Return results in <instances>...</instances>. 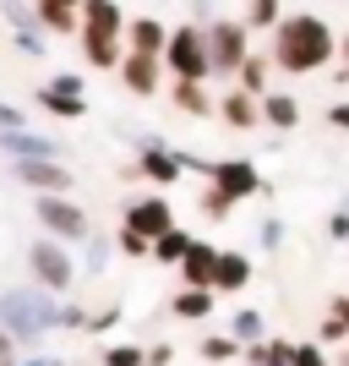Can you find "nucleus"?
I'll return each instance as SVG.
<instances>
[{"label":"nucleus","mask_w":349,"mask_h":366,"mask_svg":"<svg viewBox=\"0 0 349 366\" xmlns=\"http://www.w3.org/2000/svg\"><path fill=\"white\" fill-rule=\"evenodd\" d=\"M268 55H273V66L284 76H311L338 55V33H333V22H322L317 11H295L273 28V49H268Z\"/></svg>","instance_id":"nucleus-1"},{"label":"nucleus","mask_w":349,"mask_h":366,"mask_svg":"<svg viewBox=\"0 0 349 366\" xmlns=\"http://www.w3.org/2000/svg\"><path fill=\"white\" fill-rule=\"evenodd\" d=\"M66 322V301L61 295H49L44 285H22V290H6L0 295V328L11 339H44V334H55Z\"/></svg>","instance_id":"nucleus-2"},{"label":"nucleus","mask_w":349,"mask_h":366,"mask_svg":"<svg viewBox=\"0 0 349 366\" xmlns=\"http://www.w3.org/2000/svg\"><path fill=\"white\" fill-rule=\"evenodd\" d=\"M164 71L181 76V82H208L213 76V55H208V28L197 22H181L169 33V49H164Z\"/></svg>","instance_id":"nucleus-3"},{"label":"nucleus","mask_w":349,"mask_h":366,"mask_svg":"<svg viewBox=\"0 0 349 366\" xmlns=\"http://www.w3.org/2000/svg\"><path fill=\"white\" fill-rule=\"evenodd\" d=\"M202 28H208L213 76H241V66L257 55V49H251V28H246L241 16H213V22H202Z\"/></svg>","instance_id":"nucleus-4"},{"label":"nucleus","mask_w":349,"mask_h":366,"mask_svg":"<svg viewBox=\"0 0 349 366\" xmlns=\"http://www.w3.org/2000/svg\"><path fill=\"white\" fill-rule=\"evenodd\" d=\"M208 186H213V192H224L235 208H241L246 197H273V186L262 181V169L251 164V159H241V153H229V159H208Z\"/></svg>","instance_id":"nucleus-5"},{"label":"nucleus","mask_w":349,"mask_h":366,"mask_svg":"<svg viewBox=\"0 0 349 366\" xmlns=\"http://www.w3.org/2000/svg\"><path fill=\"white\" fill-rule=\"evenodd\" d=\"M28 274H33V285H44L49 295H66L76 285V257L66 252V241L44 235V241L28 246Z\"/></svg>","instance_id":"nucleus-6"},{"label":"nucleus","mask_w":349,"mask_h":366,"mask_svg":"<svg viewBox=\"0 0 349 366\" xmlns=\"http://www.w3.org/2000/svg\"><path fill=\"white\" fill-rule=\"evenodd\" d=\"M33 214H39V224H44V235H55V241H93V219L76 208L71 197H33Z\"/></svg>","instance_id":"nucleus-7"},{"label":"nucleus","mask_w":349,"mask_h":366,"mask_svg":"<svg viewBox=\"0 0 349 366\" xmlns=\"http://www.w3.org/2000/svg\"><path fill=\"white\" fill-rule=\"evenodd\" d=\"M88 82H82V71H55L49 82H39V109L44 115H55V121H82L88 115Z\"/></svg>","instance_id":"nucleus-8"},{"label":"nucleus","mask_w":349,"mask_h":366,"mask_svg":"<svg viewBox=\"0 0 349 366\" xmlns=\"http://www.w3.org/2000/svg\"><path fill=\"white\" fill-rule=\"evenodd\" d=\"M137 175H142V181H153L158 192H164V186H181V181H186L181 148H169V142L148 137V142H142V153H137Z\"/></svg>","instance_id":"nucleus-9"},{"label":"nucleus","mask_w":349,"mask_h":366,"mask_svg":"<svg viewBox=\"0 0 349 366\" xmlns=\"http://www.w3.org/2000/svg\"><path fill=\"white\" fill-rule=\"evenodd\" d=\"M121 88L131 93V99H158L164 93V61L158 55H137V49H126V61H121Z\"/></svg>","instance_id":"nucleus-10"},{"label":"nucleus","mask_w":349,"mask_h":366,"mask_svg":"<svg viewBox=\"0 0 349 366\" xmlns=\"http://www.w3.org/2000/svg\"><path fill=\"white\" fill-rule=\"evenodd\" d=\"M126 229H137V235H148V241H158V235H169L175 229V208H169V197H131L121 214Z\"/></svg>","instance_id":"nucleus-11"},{"label":"nucleus","mask_w":349,"mask_h":366,"mask_svg":"<svg viewBox=\"0 0 349 366\" xmlns=\"http://www.w3.org/2000/svg\"><path fill=\"white\" fill-rule=\"evenodd\" d=\"M11 169H16V181L33 186L39 197H66V192H71V169H66L61 159H22V164H11Z\"/></svg>","instance_id":"nucleus-12"},{"label":"nucleus","mask_w":349,"mask_h":366,"mask_svg":"<svg viewBox=\"0 0 349 366\" xmlns=\"http://www.w3.org/2000/svg\"><path fill=\"white\" fill-rule=\"evenodd\" d=\"M218 252H224V246H213V241H197L191 252H186V262L175 268L186 290H213V274H218Z\"/></svg>","instance_id":"nucleus-13"},{"label":"nucleus","mask_w":349,"mask_h":366,"mask_svg":"<svg viewBox=\"0 0 349 366\" xmlns=\"http://www.w3.org/2000/svg\"><path fill=\"white\" fill-rule=\"evenodd\" d=\"M218 121H224L229 132H257L262 126V99H251L246 88H229L224 99H218Z\"/></svg>","instance_id":"nucleus-14"},{"label":"nucleus","mask_w":349,"mask_h":366,"mask_svg":"<svg viewBox=\"0 0 349 366\" xmlns=\"http://www.w3.org/2000/svg\"><path fill=\"white\" fill-rule=\"evenodd\" d=\"M251 274H257V262L246 257V252H235V246H224V252H218V274H213V290H218V295H241L246 285H251Z\"/></svg>","instance_id":"nucleus-15"},{"label":"nucleus","mask_w":349,"mask_h":366,"mask_svg":"<svg viewBox=\"0 0 349 366\" xmlns=\"http://www.w3.org/2000/svg\"><path fill=\"white\" fill-rule=\"evenodd\" d=\"M33 11H39V28L49 39H76L82 33V6H66V0H33Z\"/></svg>","instance_id":"nucleus-16"},{"label":"nucleus","mask_w":349,"mask_h":366,"mask_svg":"<svg viewBox=\"0 0 349 366\" xmlns=\"http://www.w3.org/2000/svg\"><path fill=\"white\" fill-rule=\"evenodd\" d=\"M169 33H175V28H164L158 16H131V22H126V49H137V55H158V61H164Z\"/></svg>","instance_id":"nucleus-17"},{"label":"nucleus","mask_w":349,"mask_h":366,"mask_svg":"<svg viewBox=\"0 0 349 366\" xmlns=\"http://www.w3.org/2000/svg\"><path fill=\"white\" fill-rule=\"evenodd\" d=\"M0 153H11V164H22V159H61V142L22 126V132H0Z\"/></svg>","instance_id":"nucleus-18"},{"label":"nucleus","mask_w":349,"mask_h":366,"mask_svg":"<svg viewBox=\"0 0 349 366\" xmlns=\"http://www.w3.org/2000/svg\"><path fill=\"white\" fill-rule=\"evenodd\" d=\"M76 44H82V61L93 71H121L126 61V39H109V33H76Z\"/></svg>","instance_id":"nucleus-19"},{"label":"nucleus","mask_w":349,"mask_h":366,"mask_svg":"<svg viewBox=\"0 0 349 366\" xmlns=\"http://www.w3.org/2000/svg\"><path fill=\"white\" fill-rule=\"evenodd\" d=\"M169 104L181 109V115H197V121L218 115V99L208 93V82H181V76H169Z\"/></svg>","instance_id":"nucleus-20"},{"label":"nucleus","mask_w":349,"mask_h":366,"mask_svg":"<svg viewBox=\"0 0 349 366\" xmlns=\"http://www.w3.org/2000/svg\"><path fill=\"white\" fill-rule=\"evenodd\" d=\"M126 22H131V16L121 11V0H82V33H109V39H126Z\"/></svg>","instance_id":"nucleus-21"},{"label":"nucleus","mask_w":349,"mask_h":366,"mask_svg":"<svg viewBox=\"0 0 349 366\" xmlns=\"http://www.w3.org/2000/svg\"><path fill=\"white\" fill-rule=\"evenodd\" d=\"M262 126H273V132H295V126H300V99L273 88L268 99H262Z\"/></svg>","instance_id":"nucleus-22"},{"label":"nucleus","mask_w":349,"mask_h":366,"mask_svg":"<svg viewBox=\"0 0 349 366\" xmlns=\"http://www.w3.org/2000/svg\"><path fill=\"white\" fill-rule=\"evenodd\" d=\"M213 301H218V290H186V285H181V290L169 295V312H175L181 322H208Z\"/></svg>","instance_id":"nucleus-23"},{"label":"nucleus","mask_w":349,"mask_h":366,"mask_svg":"<svg viewBox=\"0 0 349 366\" xmlns=\"http://www.w3.org/2000/svg\"><path fill=\"white\" fill-rule=\"evenodd\" d=\"M273 55H251V61L241 66V76H235V88H246L251 93V99H268V93H273Z\"/></svg>","instance_id":"nucleus-24"},{"label":"nucleus","mask_w":349,"mask_h":366,"mask_svg":"<svg viewBox=\"0 0 349 366\" xmlns=\"http://www.w3.org/2000/svg\"><path fill=\"white\" fill-rule=\"evenodd\" d=\"M197 355L208 366H241V355H246V345L235 334H202L197 339Z\"/></svg>","instance_id":"nucleus-25"},{"label":"nucleus","mask_w":349,"mask_h":366,"mask_svg":"<svg viewBox=\"0 0 349 366\" xmlns=\"http://www.w3.org/2000/svg\"><path fill=\"white\" fill-rule=\"evenodd\" d=\"M191 246H197V235L175 224V229H169V235H158V241H153V262H164V268H181Z\"/></svg>","instance_id":"nucleus-26"},{"label":"nucleus","mask_w":349,"mask_h":366,"mask_svg":"<svg viewBox=\"0 0 349 366\" xmlns=\"http://www.w3.org/2000/svg\"><path fill=\"white\" fill-rule=\"evenodd\" d=\"M229 334L241 339V345H262V339H268V317H262L257 306H241V312L229 317Z\"/></svg>","instance_id":"nucleus-27"},{"label":"nucleus","mask_w":349,"mask_h":366,"mask_svg":"<svg viewBox=\"0 0 349 366\" xmlns=\"http://www.w3.org/2000/svg\"><path fill=\"white\" fill-rule=\"evenodd\" d=\"M241 22H246L251 33H257V28H268V33H273L278 22H284V0H246Z\"/></svg>","instance_id":"nucleus-28"},{"label":"nucleus","mask_w":349,"mask_h":366,"mask_svg":"<svg viewBox=\"0 0 349 366\" xmlns=\"http://www.w3.org/2000/svg\"><path fill=\"white\" fill-rule=\"evenodd\" d=\"M115 252H121V257H153V241L121 224V229H115Z\"/></svg>","instance_id":"nucleus-29"},{"label":"nucleus","mask_w":349,"mask_h":366,"mask_svg":"<svg viewBox=\"0 0 349 366\" xmlns=\"http://www.w3.org/2000/svg\"><path fill=\"white\" fill-rule=\"evenodd\" d=\"M197 208H202V219H208V224H224V219L235 214V202H229L224 192H213V186L202 192V202H197Z\"/></svg>","instance_id":"nucleus-30"},{"label":"nucleus","mask_w":349,"mask_h":366,"mask_svg":"<svg viewBox=\"0 0 349 366\" xmlns=\"http://www.w3.org/2000/svg\"><path fill=\"white\" fill-rule=\"evenodd\" d=\"M317 339H322V345H328V350H344V345H349V322L328 312V317L317 322Z\"/></svg>","instance_id":"nucleus-31"},{"label":"nucleus","mask_w":349,"mask_h":366,"mask_svg":"<svg viewBox=\"0 0 349 366\" xmlns=\"http://www.w3.org/2000/svg\"><path fill=\"white\" fill-rule=\"evenodd\" d=\"M284 235H289V229H284V219H278V214H268L257 224V246H262V252H284Z\"/></svg>","instance_id":"nucleus-32"},{"label":"nucleus","mask_w":349,"mask_h":366,"mask_svg":"<svg viewBox=\"0 0 349 366\" xmlns=\"http://www.w3.org/2000/svg\"><path fill=\"white\" fill-rule=\"evenodd\" d=\"M295 366H333V350L322 339H300L295 345Z\"/></svg>","instance_id":"nucleus-33"},{"label":"nucleus","mask_w":349,"mask_h":366,"mask_svg":"<svg viewBox=\"0 0 349 366\" xmlns=\"http://www.w3.org/2000/svg\"><path fill=\"white\" fill-rule=\"evenodd\" d=\"M104 366H148L142 345H104Z\"/></svg>","instance_id":"nucleus-34"},{"label":"nucleus","mask_w":349,"mask_h":366,"mask_svg":"<svg viewBox=\"0 0 349 366\" xmlns=\"http://www.w3.org/2000/svg\"><path fill=\"white\" fill-rule=\"evenodd\" d=\"M322 229H328V241H333V246H349V208H333Z\"/></svg>","instance_id":"nucleus-35"},{"label":"nucleus","mask_w":349,"mask_h":366,"mask_svg":"<svg viewBox=\"0 0 349 366\" xmlns=\"http://www.w3.org/2000/svg\"><path fill=\"white\" fill-rule=\"evenodd\" d=\"M44 39H49L44 28H16V49L22 55H44Z\"/></svg>","instance_id":"nucleus-36"},{"label":"nucleus","mask_w":349,"mask_h":366,"mask_svg":"<svg viewBox=\"0 0 349 366\" xmlns=\"http://www.w3.org/2000/svg\"><path fill=\"white\" fill-rule=\"evenodd\" d=\"M109 252H115V246H109V241H98V235H93V241H88V274H104Z\"/></svg>","instance_id":"nucleus-37"},{"label":"nucleus","mask_w":349,"mask_h":366,"mask_svg":"<svg viewBox=\"0 0 349 366\" xmlns=\"http://www.w3.org/2000/svg\"><path fill=\"white\" fill-rule=\"evenodd\" d=\"M22 126H28V109H16V104L0 99V132H22Z\"/></svg>","instance_id":"nucleus-38"},{"label":"nucleus","mask_w":349,"mask_h":366,"mask_svg":"<svg viewBox=\"0 0 349 366\" xmlns=\"http://www.w3.org/2000/svg\"><path fill=\"white\" fill-rule=\"evenodd\" d=\"M115 322H121V306H104V312H93L88 334H104V328H115Z\"/></svg>","instance_id":"nucleus-39"},{"label":"nucleus","mask_w":349,"mask_h":366,"mask_svg":"<svg viewBox=\"0 0 349 366\" xmlns=\"http://www.w3.org/2000/svg\"><path fill=\"white\" fill-rule=\"evenodd\" d=\"M328 126H333V132H344V137H349V99H338V104H328Z\"/></svg>","instance_id":"nucleus-40"},{"label":"nucleus","mask_w":349,"mask_h":366,"mask_svg":"<svg viewBox=\"0 0 349 366\" xmlns=\"http://www.w3.org/2000/svg\"><path fill=\"white\" fill-rule=\"evenodd\" d=\"M148 366H175V345H164V339L148 345Z\"/></svg>","instance_id":"nucleus-41"},{"label":"nucleus","mask_w":349,"mask_h":366,"mask_svg":"<svg viewBox=\"0 0 349 366\" xmlns=\"http://www.w3.org/2000/svg\"><path fill=\"white\" fill-rule=\"evenodd\" d=\"M0 366H16V339L0 328Z\"/></svg>","instance_id":"nucleus-42"},{"label":"nucleus","mask_w":349,"mask_h":366,"mask_svg":"<svg viewBox=\"0 0 349 366\" xmlns=\"http://www.w3.org/2000/svg\"><path fill=\"white\" fill-rule=\"evenodd\" d=\"M16 366H66L61 355H28V361H16Z\"/></svg>","instance_id":"nucleus-43"},{"label":"nucleus","mask_w":349,"mask_h":366,"mask_svg":"<svg viewBox=\"0 0 349 366\" xmlns=\"http://www.w3.org/2000/svg\"><path fill=\"white\" fill-rule=\"evenodd\" d=\"M328 312H333V317H344V322H349V295H333V306H328Z\"/></svg>","instance_id":"nucleus-44"},{"label":"nucleus","mask_w":349,"mask_h":366,"mask_svg":"<svg viewBox=\"0 0 349 366\" xmlns=\"http://www.w3.org/2000/svg\"><path fill=\"white\" fill-rule=\"evenodd\" d=\"M338 61H344V71H349V33L338 39Z\"/></svg>","instance_id":"nucleus-45"},{"label":"nucleus","mask_w":349,"mask_h":366,"mask_svg":"<svg viewBox=\"0 0 349 366\" xmlns=\"http://www.w3.org/2000/svg\"><path fill=\"white\" fill-rule=\"evenodd\" d=\"M333 361H338V366H349V345H344V350H333Z\"/></svg>","instance_id":"nucleus-46"},{"label":"nucleus","mask_w":349,"mask_h":366,"mask_svg":"<svg viewBox=\"0 0 349 366\" xmlns=\"http://www.w3.org/2000/svg\"><path fill=\"white\" fill-rule=\"evenodd\" d=\"M338 208H349V192H344V197H338Z\"/></svg>","instance_id":"nucleus-47"},{"label":"nucleus","mask_w":349,"mask_h":366,"mask_svg":"<svg viewBox=\"0 0 349 366\" xmlns=\"http://www.w3.org/2000/svg\"><path fill=\"white\" fill-rule=\"evenodd\" d=\"M66 6H82V0H66Z\"/></svg>","instance_id":"nucleus-48"}]
</instances>
